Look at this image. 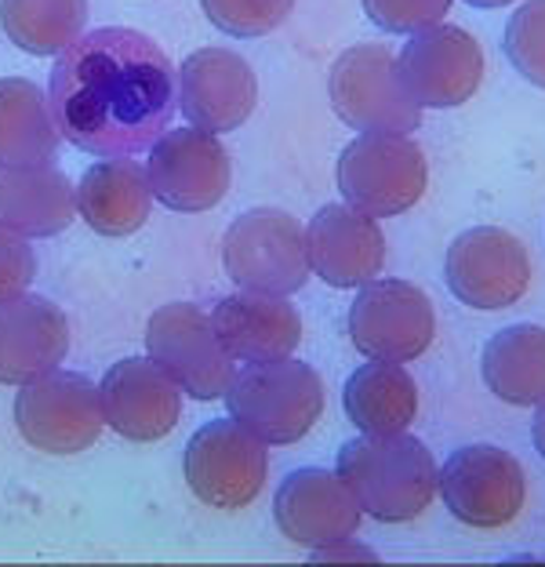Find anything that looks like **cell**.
I'll return each mask as SVG.
<instances>
[{"label": "cell", "mask_w": 545, "mask_h": 567, "mask_svg": "<svg viewBox=\"0 0 545 567\" xmlns=\"http://www.w3.org/2000/svg\"><path fill=\"white\" fill-rule=\"evenodd\" d=\"M531 444H535V451L545 462V404L535 411V422H531Z\"/></svg>", "instance_id": "cell-32"}, {"label": "cell", "mask_w": 545, "mask_h": 567, "mask_svg": "<svg viewBox=\"0 0 545 567\" xmlns=\"http://www.w3.org/2000/svg\"><path fill=\"white\" fill-rule=\"evenodd\" d=\"M335 175L342 200L371 218L404 215L430 189V161L411 135H357Z\"/></svg>", "instance_id": "cell-8"}, {"label": "cell", "mask_w": 545, "mask_h": 567, "mask_svg": "<svg viewBox=\"0 0 545 567\" xmlns=\"http://www.w3.org/2000/svg\"><path fill=\"white\" fill-rule=\"evenodd\" d=\"M422 393L404 364L368 360L342 385V411L360 436H400L411 433L419 419Z\"/></svg>", "instance_id": "cell-23"}, {"label": "cell", "mask_w": 545, "mask_h": 567, "mask_svg": "<svg viewBox=\"0 0 545 567\" xmlns=\"http://www.w3.org/2000/svg\"><path fill=\"white\" fill-rule=\"evenodd\" d=\"M346 331L363 360L411 364L436 339V309L419 284L379 277L353 295L346 313Z\"/></svg>", "instance_id": "cell-10"}, {"label": "cell", "mask_w": 545, "mask_h": 567, "mask_svg": "<svg viewBox=\"0 0 545 567\" xmlns=\"http://www.w3.org/2000/svg\"><path fill=\"white\" fill-rule=\"evenodd\" d=\"M146 357L178 382L189 401H226L237 360L226 353L223 339L197 302H167L146 320Z\"/></svg>", "instance_id": "cell-11"}, {"label": "cell", "mask_w": 545, "mask_h": 567, "mask_svg": "<svg viewBox=\"0 0 545 567\" xmlns=\"http://www.w3.org/2000/svg\"><path fill=\"white\" fill-rule=\"evenodd\" d=\"M465 4H473V8H505V4H513V0H465Z\"/></svg>", "instance_id": "cell-33"}, {"label": "cell", "mask_w": 545, "mask_h": 567, "mask_svg": "<svg viewBox=\"0 0 545 567\" xmlns=\"http://www.w3.org/2000/svg\"><path fill=\"white\" fill-rule=\"evenodd\" d=\"M502 51L527 84L545 92V0H527L513 11L502 37Z\"/></svg>", "instance_id": "cell-27"}, {"label": "cell", "mask_w": 545, "mask_h": 567, "mask_svg": "<svg viewBox=\"0 0 545 567\" xmlns=\"http://www.w3.org/2000/svg\"><path fill=\"white\" fill-rule=\"evenodd\" d=\"M480 379L510 408L538 411L545 404V324H505L484 342Z\"/></svg>", "instance_id": "cell-24"}, {"label": "cell", "mask_w": 545, "mask_h": 567, "mask_svg": "<svg viewBox=\"0 0 545 567\" xmlns=\"http://www.w3.org/2000/svg\"><path fill=\"white\" fill-rule=\"evenodd\" d=\"M153 186L146 167L132 157L99 161L76 183V208L91 234L99 237H132L153 215Z\"/></svg>", "instance_id": "cell-22"}, {"label": "cell", "mask_w": 545, "mask_h": 567, "mask_svg": "<svg viewBox=\"0 0 545 567\" xmlns=\"http://www.w3.org/2000/svg\"><path fill=\"white\" fill-rule=\"evenodd\" d=\"M328 408L320 371L309 360H272V364H244L226 393V415L266 441L288 447L317 430Z\"/></svg>", "instance_id": "cell-3"}, {"label": "cell", "mask_w": 545, "mask_h": 567, "mask_svg": "<svg viewBox=\"0 0 545 567\" xmlns=\"http://www.w3.org/2000/svg\"><path fill=\"white\" fill-rule=\"evenodd\" d=\"M328 99L339 121L360 135H411L422 106L411 99L400 62L382 44H353L331 62Z\"/></svg>", "instance_id": "cell-5"}, {"label": "cell", "mask_w": 545, "mask_h": 567, "mask_svg": "<svg viewBox=\"0 0 545 567\" xmlns=\"http://www.w3.org/2000/svg\"><path fill=\"white\" fill-rule=\"evenodd\" d=\"M81 218L76 186L55 164L0 167V226L25 240L59 237Z\"/></svg>", "instance_id": "cell-21"}, {"label": "cell", "mask_w": 545, "mask_h": 567, "mask_svg": "<svg viewBox=\"0 0 545 567\" xmlns=\"http://www.w3.org/2000/svg\"><path fill=\"white\" fill-rule=\"evenodd\" d=\"M146 175L153 197L178 215L212 212L226 200L233 186V161L223 138L200 127H167L150 150Z\"/></svg>", "instance_id": "cell-13"}, {"label": "cell", "mask_w": 545, "mask_h": 567, "mask_svg": "<svg viewBox=\"0 0 545 567\" xmlns=\"http://www.w3.org/2000/svg\"><path fill=\"white\" fill-rule=\"evenodd\" d=\"M70 320L44 295L0 302V385H30L66 364Z\"/></svg>", "instance_id": "cell-19"}, {"label": "cell", "mask_w": 545, "mask_h": 567, "mask_svg": "<svg viewBox=\"0 0 545 567\" xmlns=\"http://www.w3.org/2000/svg\"><path fill=\"white\" fill-rule=\"evenodd\" d=\"M444 284L476 313H502L524 299L535 284L527 244L502 226H473L451 240L444 255Z\"/></svg>", "instance_id": "cell-12"}, {"label": "cell", "mask_w": 545, "mask_h": 567, "mask_svg": "<svg viewBox=\"0 0 545 567\" xmlns=\"http://www.w3.org/2000/svg\"><path fill=\"white\" fill-rule=\"evenodd\" d=\"M335 473L349 484L363 517L379 524H414L440 495V466L425 441L400 436H353L339 447Z\"/></svg>", "instance_id": "cell-2"}, {"label": "cell", "mask_w": 545, "mask_h": 567, "mask_svg": "<svg viewBox=\"0 0 545 567\" xmlns=\"http://www.w3.org/2000/svg\"><path fill=\"white\" fill-rule=\"evenodd\" d=\"M309 262L313 277H320L328 288L339 291H360L371 280L382 277L389 244L379 226V218L363 215L349 204H323L309 218Z\"/></svg>", "instance_id": "cell-18"}, {"label": "cell", "mask_w": 545, "mask_h": 567, "mask_svg": "<svg viewBox=\"0 0 545 567\" xmlns=\"http://www.w3.org/2000/svg\"><path fill=\"white\" fill-rule=\"evenodd\" d=\"M37 277L33 244L0 226V302H11L19 295H30Z\"/></svg>", "instance_id": "cell-30"}, {"label": "cell", "mask_w": 545, "mask_h": 567, "mask_svg": "<svg viewBox=\"0 0 545 567\" xmlns=\"http://www.w3.org/2000/svg\"><path fill=\"white\" fill-rule=\"evenodd\" d=\"M363 520L360 502L335 470L302 466L291 470L272 495V524L291 546L320 553L357 538Z\"/></svg>", "instance_id": "cell-14"}, {"label": "cell", "mask_w": 545, "mask_h": 567, "mask_svg": "<svg viewBox=\"0 0 545 567\" xmlns=\"http://www.w3.org/2000/svg\"><path fill=\"white\" fill-rule=\"evenodd\" d=\"M207 22L229 37H266L288 22L295 0H200Z\"/></svg>", "instance_id": "cell-28"}, {"label": "cell", "mask_w": 545, "mask_h": 567, "mask_svg": "<svg viewBox=\"0 0 545 567\" xmlns=\"http://www.w3.org/2000/svg\"><path fill=\"white\" fill-rule=\"evenodd\" d=\"M212 324L237 364L288 360L302 346V313L291 299L263 291H233L212 309Z\"/></svg>", "instance_id": "cell-20"}, {"label": "cell", "mask_w": 545, "mask_h": 567, "mask_svg": "<svg viewBox=\"0 0 545 567\" xmlns=\"http://www.w3.org/2000/svg\"><path fill=\"white\" fill-rule=\"evenodd\" d=\"M48 99L70 146L121 161L164 138L178 110V70L153 37L102 25L55 59Z\"/></svg>", "instance_id": "cell-1"}, {"label": "cell", "mask_w": 545, "mask_h": 567, "mask_svg": "<svg viewBox=\"0 0 545 567\" xmlns=\"http://www.w3.org/2000/svg\"><path fill=\"white\" fill-rule=\"evenodd\" d=\"M88 0H0V30L25 55H62L84 37Z\"/></svg>", "instance_id": "cell-26"}, {"label": "cell", "mask_w": 545, "mask_h": 567, "mask_svg": "<svg viewBox=\"0 0 545 567\" xmlns=\"http://www.w3.org/2000/svg\"><path fill=\"white\" fill-rule=\"evenodd\" d=\"M258 76L251 62L229 48H200L178 66V110L189 127L226 135L251 121Z\"/></svg>", "instance_id": "cell-17"}, {"label": "cell", "mask_w": 545, "mask_h": 567, "mask_svg": "<svg viewBox=\"0 0 545 567\" xmlns=\"http://www.w3.org/2000/svg\"><path fill=\"white\" fill-rule=\"evenodd\" d=\"M106 430L132 444H157L175 433L182 422L186 393L178 382L150 357H124L110 364L99 382Z\"/></svg>", "instance_id": "cell-16"}, {"label": "cell", "mask_w": 545, "mask_h": 567, "mask_svg": "<svg viewBox=\"0 0 545 567\" xmlns=\"http://www.w3.org/2000/svg\"><path fill=\"white\" fill-rule=\"evenodd\" d=\"M16 430L33 451L44 455H81L99 444L106 433V411H102L99 382L81 371H51L16 393Z\"/></svg>", "instance_id": "cell-9"}, {"label": "cell", "mask_w": 545, "mask_h": 567, "mask_svg": "<svg viewBox=\"0 0 545 567\" xmlns=\"http://www.w3.org/2000/svg\"><path fill=\"white\" fill-rule=\"evenodd\" d=\"M440 498L473 532H502L527 506V473L510 447L476 441L451 451L440 466Z\"/></svg>", "instance_id": "cell-7"}, {"label": "cell", "mask_w": 545, "mask_h": 567, "mask_svg": "<svg viewBox=\"0 0 545 567\" xmlns=\"http://www.w3.org/2000/svg\"><path fill=\"white\" fill-rule=\"evenodd\" d=\"M182 476L200 506L240 513L266 492L269 444L258 441L237 419H212L186 441Z\"/></svg>", "instance_id": "cell-6"}, {"label": "cell", "mask_w": 545, "mask_h": 567, "mask_svg": "<svg viewBox=\"0 0 545 567\" xmlns=\"http://www.w3.org/2000/svg\"><path fill=\"white\" fill-rule=\"evenodd\" d=\"M411 99L422 110H459L484 84V48L462 25H433L408 37L397 55Z\"/></svg>", "instance_id": "cell-15"}, {"label": "cell", "mask_w": 545, "mask_h": 567, "mask_svg": "<svg viewBox=\"0 0 545 567\" xmlns=\"http://www.w3.org/2000/svg\"><path fill=\"white\" fill-rule=\"evenodd\" d=\"M223 269L237 291L291 299L313 277L302 223L284 208H248L223 234Z\"/></svg>", "instance_id": "cell-4"}, {"label": "cell", "mask_w": 545, "mask_h": 567, "mask_svg": "<svg viewBox=\"0 0 545 567\" xmlns=\"http://www.w3.org/2000/svg\"><path fill=\"white\" fill-rule=\"evenodd\" d=\"M317 564H374L379 560V553H374L368 543H360V538H346L339 546H328L320 553H309Z\"/></svg>", "instance_id": "cell-31"}, {"label": "cell", "mask_w": 545, "mask_h": 567, "mask_svg": "<svg viewBox=\"0 0 545 567\" xmlns=\"http://www.w3.org/2000/svg\"><path fill=\"white\" fill-rule=\"evenodd\" d=\"M454 0H363L368 19L385 33L414 37L433 25H444Z\"/></svg>", "instance_id": "cell-29"}, {"label": "cell", "mask_w": 545, "mask_h": 567, "mask_svg": "<svg viewBox=\"0 0 545 567\" xmlns=\"http://www.w3.org/2000/svg\"><path fill=\"white\" fill-rule=\"evenodd\" d=\"M59 121L51 99L25 76L0 81V167H41L59 153Z\"/></svg>", "instance_id": "cell-25"}]
</instances>
